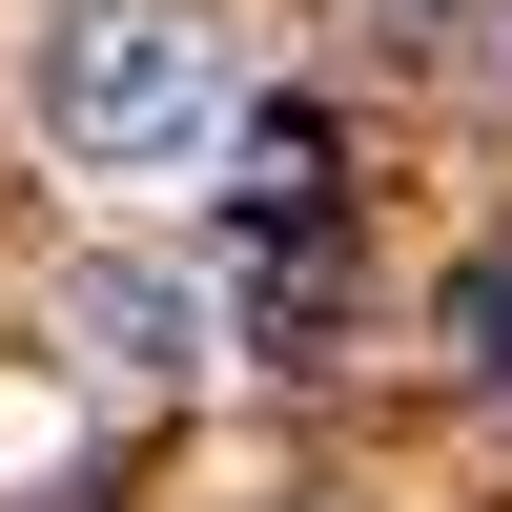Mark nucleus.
<instances>
[{
	"mask_svg": "<svg viewBox=\"0 0 512 512\" xmlns=\"http://www.w3.org/2000/svg\"><path fill=\"white\" fill-rule=\"evenodd\" d=\"M21 123H41L62 164H103V185L205 164V123H226V41H205L185 0H62V21L21 41Z\"/></svg>",
	"mask_w": 512,
	"mask_h": 512,
	"instance_id": "obj_1",
	"label": "nucleus"
},
{
	"mask_svg": "<svg viewBox=\"0 0 512 512\" xmlns=\"http://www.w3.org/2000/svg\"><path fill=\"white\" fill-rule=\"evenodd\" d=\"M62 308H82V349H123V369H205L226 349V308H205L185 267H82Z\"/></svg>",
	"mask_w": 512,
	"mask_h": 512,
	"instance_id": "obj_2",
	"label": "nucleus"
},
{
	"mask_svg": "<svg viewBox=\"0 0 512 512\" xmlns=\"http://www.w3.org/2000/svg\"><path fill=\"white\" fill-rule=\"evenodd\" d=\"M451 349L512 390V246H472V267H451Z\"/></svg>",
	"mask_w": 512,
	"mask_h": 512,
	"instance_id": "obj_3",
	"label": "nucleus"
}]
</instances>
